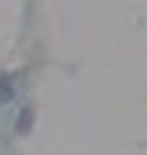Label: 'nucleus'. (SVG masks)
I'll return each instance as SVG.
<instances>
[{
    "instance_id": "nucleus-2",
    "label": "nucleus",
    "mask_w": 147,
    "mask_h": 155,
    "mask_svg": "<svg viewBox=\"0 0 147 155\" xmlns=\"http://www.w3.org/2000/svg\"><path fill=\"white\" fill-rule=\"evenodd\" d=\"M30 122H33V114H30V107H26L22 114H18V133H26V129H30Z\"/></svg>"
},
{
    "instance_id": "nucleus-1",
    "label": "nucleus",
    "mask_w": 147,
    "mask_h": 155,
    "mask_svg": "<svg viewBox=\"0 0 147 155\" xmlns=\"http://www.w3.org/2000/svg\"><path fill=\"white\" fill-rule=\"evenodd\" d=\"M11 96H15V81L11 78H0V107L11 104Z\"/></svg>"
}]
</instances>
